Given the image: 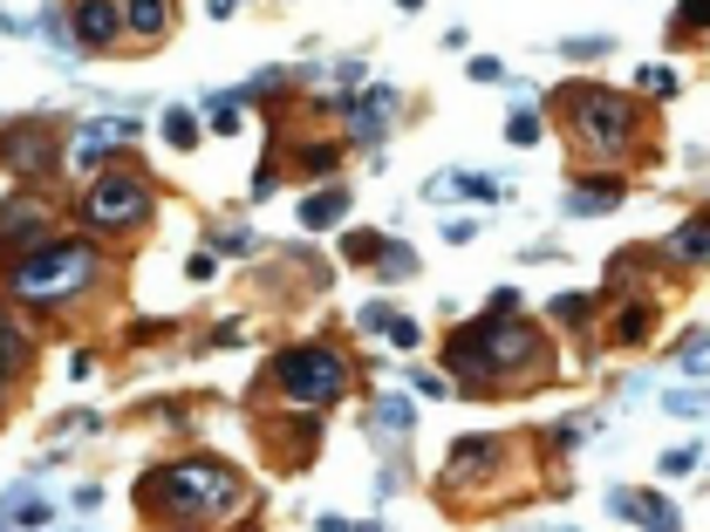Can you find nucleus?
I'll return each instance as SVG.
<instances>
[{"mask_svg": "<svg viewBox=\"0 0 710 532\" xmlns=\"http://www.w3.org/2000/svg\"><path fill=\"white\" fill-rule=\"evenodd\" d=\"M561 212L567 219H608V212H622V178H567Z\"/></svg>", "mask_w": 710, "mask_h": 532, "instance_id": "f3484780", "label": "nucleus"}, {"mask_svg": "<svg viewBox=\"0 0 710 532\" xmlns=\"http://www.w3.org/2000/svg\"><path fill=\"white\" fill-rule=\"evenodd\" d=\"M62 14H69V41L83 55H130L124 49V0H62Z\"/></svg>", "mask_w": 710, "mask_h": 532, "instance_id": "9d476101", "label": "nucleus"}, {"mask_svg": "<svg viewBox=\"0 0 710 532\" xmlns=\"http://www.w3.org/2000/svg\"><path fill=\"white\" fill-rule=\"evenodd\" d=\"M608 512L643 525V532H683V512L662 499V491H608Z\"/></svg>", "mask_w": 710, "mask_h": 532, "instance_id": "4468645a", "label": "nucleus"}, {"mask_svg": "<svg viewBox=\"0 0 710 532\" xmlns=\"http://www.w3.org/2000/svg\"><path fill=\"white\" fill-rule=\"evenodd\" d=\"M342 212H348V191H342V185H328V191H307V198H301V226H307V232H328V226H342Z\"/></svg>", "mask_w": 710, "mask_h": 532, "instance_id": "4be33fe9", "label": "nucleus"}, {"mask_svg": "<svg viewBox=\"0 0 710 532\" xmlns=\"http://www.w3.org/2000/svg\"><path fill=\"white\" fill-rule=\"evenodd\" d=\"M445 505H499L512 484V437H458L445 450Z\"/></svg>", "mask_w": 710, "mask_h": 532, "instance_id": "0eeeda50", "label": "nucleus"}, {"mask_svg": "<svg viewBox=\"0 0 710 532\" xmlns=\"http://www.w3.org/2000/svg\"><path fill=\"white\" fill-rule=\"evenodd\" d=\"M314 532H355L348 519H322V525H314Z\"/></svg>", "mask_w": 710, "mask_h": 532, "instance_id": "a18cd8bd", "label": "nucleus"}, {"mask_svg": "<svg viewBox=\"0 0 710 532\" xmlns=\"http://www.w3.org/2000/svg\"><path fill=\"white\" fill-rule=\"evenodd\" d=\"M96 280H103L96 239H49V246H34L28 260H14L8 273H0V286H8L14 301H28V307L83 301V294H96Z\"/></svg>", "mask_w": 710, "mask_h": 532, "instance_id": "20e7f679", "label": "nucleus"}, {"mask_svg": "<svg viewBox=\"0 0 710 532\" xmlns=\"http://www.w3.org/2000/svg\"><path fill=\"white\" fill-rule=\"evenodd\" d=\"M636 90L643 96H677V75L669 69H636Z\"/></svg>", "mask_w": 710, "mask_h": 532, "instance_id": "e433bc0d", "label": "nucleus"}, {"mask_svg": "<svg viewBox=\"0 0 710 532\" xmlns=\"http://www.w3.org/2000/svg\"><path fill=\"white\" fill-rule=\"evenodd\" d=\"M49 239H55V205L49 198H34V191L0 198V273L14 260H28L34 246H49Z\"/></svg>", "mask_w": 710, "mask_h": 532, "instance_id": "6e6552de", "label": "nucleus"}, {"mask_svg": "<svg viewBox=\"0 0 710 532\" xmlns=\"http://www.w3.org/2000/svg\"><path fill=\"white\" fill-rule=\"evenodd\" d=\"M554 532H581V525H554Z\"/></svg>", "mask_w": 710, "mask_h": 532, "instance_id": "09e8293b", "label": "nucleus"}, {"mask_svg": "<svg viewBox=\"0 0 710 532\" xmlns=\"http://www.w3.org/2000/svg\"><path fill=\"white\" fill-rule=\"evenodd\" d=\"M485 307H492V314H520V286H499V294H492Z\"/></svg>", "mask_w": 710, "mask_h": 532, "instance_id": "c03bdc74", "label": "nucleus"}, {"mask_svg": "<svg viewBox=\"0 0 710 532\" xmlns=\"http://www.w3.org/2000/svg\"><path fill=\"white\" fill-rule=\"evenodd\" d=\"M677 376H710V327L677 342Z\"/></svg>", "mask_w": 710, "mask_h": 532, "instance_id": "c756f323", "label": "nucleus"}, {"mask_svg": "<svg viewBox=\"0 0 710 532\" xmlns=\"http://www.w3.org/2000/svg\"><path fill=\"white\" fill-rule=\"evenodd\" d=\"M369 273H376L383 286L417 280V246H404V239H383V246H376V260H369Z\"/></svg>", "mask_w": 710, "mask_h": 532, "instance_id": "5701e85b", "label": "nucleus"}, {"mask_svg": "<svg viewBox=\"0 0 710 532\" xmlns=\"http://www.w3.org/2000/svg\"><path fill=\"white\" fill-rule=\"evenodd\" d=\"M690 34H710V0H677V14H669V41H690Z\"/></svg>", "mask_w": 710, "mask_h": 532, "instance_id": "cd10ccee", "label": "nucleus"}, {"mask_svg": "<svg viewBox=\"0 0 710 532\" xmlns=\"http://www.w3.org/2000/svg\"><path fill=\"white\" fill-rule=\"evenodd\" d=\"M0 164L21 171V178H42V171L62 164V144H55L49 123H8V131H0Z\"/></svg>", "mask_w": 710, "mask_h": 532, "instance_id": "ddd939ff", "label": "nucleus"}, {"mask_svg": "<svg viewBox=\"0 0 710 532\" xmlns=\"http://www.w3.org/2000/svg\"><path fill=\"white\" fill-rule=\"evenodd\" d=\"M656 321H662L656 294H628V301H615V314H608V342H615V348H649V342H656Z\"/></svg>", "mask_w": 710, "mask_h": 532, "instance_id": "2eb2a0df", "label": "nucleus"}, {"mask_svg": "<svg viewBox=\"0 0 710 532\" xmlns=\"http://www.w3.org/2000/svg\"><path fill=\"white\" fill-rule=\"evenodd\" d=\"M348 376H355V362L342 355V342H294L267 362L253 403H288V409H314L322 417L328 403L348 396Z\"/></svg>", "mask_w": 710, "mask_h": 532, "instance_id": "39448f33", "label": "nucleus"}, {"mask_svg": "<svg viewBox=\"0 0 710 532\" xmlns=\"http://www.w3.org/2000/svg\"><path fill=\"white\" fill-rule=\"evenodd\" d=\"M185 273H191V280H199V286H206V280L219 273V260H212V253H191V260H185Z\"/></svg>", "mask_w": 710, "mask_h": 532, "instance_id": "79ce46f5", "label": "nucleus"}, {"mask_svg": "<svg viewBox=\"0 0 710 532\" xmlns=\"http://www.w3.org/2000/svg\"><path fill=\"white\" fill-rule=\"evenodd\" d=\"M410 383H417V396H430V403L451 396V376H417V368H410Z\"/></svg>", "mask_w": 710, "mask_h": 532, "instance_id": "58836bf2", "label": "nucleus"}, {"mask_svg": "<svg viewBox=\"0 0 710 532\" xmlns=\"http://www.w3.org/2000/svg\"><path fill=\"white\" fill-rule=\"evenodd\" d=\"M540 137H546L540 109H512V116H505V144H520V150H526V144H540Z\"/></svg>", "mask_w": 710, "mask_h": 532, "instance_id": "473e14b6", "label": "nucleus"}, {"mask_svg": "<svg viewBox=\"0 0 710 532\" xmlns=\"http://www.w3.org/2000/svg\"><path fill=\"white\" fill-rule=\"evenodd\" d=\"M546 103H554L567 150H581L587 164H656V131L636 96L608 90V82H567Z\"/></svg>", "mask_w": 710, "mask_h": 532, "instance_id": "7ed1b4c3", "label": "nucleus"}, {"mask_svg": "<svg viewBox=\"0 0 710 532\" xmlns=\"http://www.w3.org/2000/svg\"><path fill=\"white\" fill-rule=\"evenodd\" d=\"M369 430H376V444H383V450H397V444L417 430V409H410V396H383V403L369 409Z\"/></svg>", "mask_w": 710, "mask_h": 532, "instance_id": "412c9836", "label": "nucleus"}, {"mask_svg": "<svg viewBox=\"0 0 710 532\" xmlns=\"http://www.w3.org/2000/svg\"><path fill=\"white\" fill-rule=\"evenodd\" d=\"M150 212H157V191H150L144 171H130V164H116V171L90 178L83 198H75V219H83L90 239H130V232L150 226Z\"/></svg>", "mask_w": 710, "mask_h": 532, "instance_id": "423d86ee", "label": "nucleus"}, {"mask_svg": "<svg viewBox=\"0 0 710 532\" xmlns=\"http://www.w3.org/2000/svg\"><path fill=\"white\" fill-rule=\"evenodd\" d=\"M137 137H144V123H137V116H96V123H83V131L69 137L62 164H69V171L103 178V171H109V157H130V144H137Z\"/></svg>", "mask_w": 710, "mask_h": 532, "instance_id": "1a4fd4ad", "label": "nucleus"}, {"mask_svg": "<svg viewBox=\"0 0 710 532\" xmlns=\"http://www.w3.org/2000/svg\"><path fill=\"white\" fill-rule=\"evenodd\" d=\"M697 465H703V450H697V444H677V450H662V458H656V471H662V478H683V471H697Z\"/></svg>", "mask_w": 710, "mask_h": 532, "instance_id": "72a5a7b5", "label": "nucleus"}, {"mask_svg": "<svg viewBox=\"0 0 710 532\" xmlns=\"http://www.w3.org/2000/svg\"><path fill=\"white\" fill-rule=\"evenodd\" d=\"M137 512L157 532H219V525L253 512V484H247V471H232L226 458L191 450V458L150 465L137 478Z\"/></svg>", "mask_w": 710, "mask_h": 532, "instance_id": "f03ea898", "label": "nucleus"}, {"mask_svg": "<svg viewBox=\"0 0 710 532\" xmlns=\"http://www.w3.org/2000/svg\"><path fill=\"white\" fill-rule=\"evenodd\" d=\"M561 55L567 62H602V55H615V34H567Z\"/></svg>", "mask_w": 710, "mask_h": 532, "instance_id": "7c9ffc66", "label": "nucleus"}, {"mask_svg": "<svg viewBox=\"0 0 710 532\" xmlns=\"http://www.w3.org/2000/svg\"><path fill=\"white\" fill-rule=\"evenodd\" d=\"M662 409H669V417H710V389H662Z\"/></svg>", "mask_w": 710, "mask_h": 532, "instance_id": "2f4dec72", "label": "nucleus"}, {"mask_svg": "<svg viewBox=\"0 0 710 532\" xmlns=\"http://www.w3.org/2000/svg\"><path fill=\"white\" fill-rule=\"evenodd\" d=\"M649 253H656V260H669V267H703V273H710V212L683 219L669 239H656Z\"/></svg>", "mask_w": 710, "mask_h": 532, "instance_id": "a211bd4d", "label": "nucleus"}, {"mask_svg": "<svg viewBox=\"0 0 710 532\" xmlns=\"http://www.w3.org/2000/svg\"><path fill=\"white\" fill-rule=\"evenodd\" d=\"M389 321H397V307H383V301L355 307V327H363V335H389Z\"/></svg>", "mask_w": 710, "mask_h": 532, "instance_id": "c9c22d12", "label": "nucleus"}, {"mask_svg": "<svg viewBox=\"0 0 710 532\" xmlns=\"http://www.w3.org/2000/svg\"><path fill=\"white\" fill-rule=\"evenodd\" d=\"M397 8H404V14H417V8H424V0H397Z\"/></svg>", "mask_w": 710, "mask_h": 532, "instance_id": "49530a36", "label": "nucleus"}, {"mask_svg": "<svg viewBox=\"0 0 710 532\" xmlns=\"http://www.w3.org/2000/svg\"><path fill=\"white\" fill-rule=\"evenodd\" d=\"M219 246H226V253H253V246H260V239H253L247 226H226V232H219Z\"/></svg>", "mask_w": 710, "mask_h": 532, "instance_id": "ea45409f", "label": "nucleus"}, {"mask_svg": "<svg viewBox=\"0 0 710 532\" xmlns=\"http://www.w3.org/2000/svg\"><path fill=\"white\" fill-rule=\"evenodd\" d=\"M28 362H34V342H28V327L8 314V301H0V409L14 403L21 376H28Z\"/></svg>", "mask_w": 710, "mask_h": 532, "instance_id": "dca6fc26", "label": "nucleus"}, {"mask_svg": "<svg viewBox=\"0 0 710 532\" xmlns=\"http://www.w3.org/2000/svg\"><path fill=\"white\" fill-rule=\"evenodd\" d=\"M445 376H451V396H526V389H546L561 376V355L546 342L540 321H512V314H479L451 327L445 342Z\"/></svg>", "mask_w": 710, "mask_h": 532, "instance_id": "f257e3e1", "label": "nucleus"}, {"mask_svg": "<svg viewBox=\"0 0 710 532\" xmlns=\"http://www.w3.org/2000/svg\"><path fill=\"white\" fill-rule=\"evenodd\" d=\"M458 191H464V198H485V205L499 198L492 178H464V171H438V178H430V198H458Z\"/></svg>", "mask_w": 710, "mask_h": 532, "instance_id": "393cba45", "label": "nucleus"}, {"mask_svg": "<svg viewBox=\"0 0 710 532\" xmlns=\"http://www.w3.org/2000/svg\"><path fill=\"white\" fill-rule=\"evenodd\" d=\"M199 137H206L199 116H191L185 103H171V109H165V144H171V150H199Z\"/></svg>", "mask_w": 710, "mask_h": 532, "instance_id": "bb28decb", "label": "nucleus"}, {"mask_svg": "<svg viewBox=\"0 0 710 532\" xmlns=\"http://www.w3.org/2000/svg\"><path fill=\"white\" fill-rule=\"evenodd\" d=\"M595 430H602L595 409H581V417H561V424H546V450H554V458H561V450H581Z\"/></svg>", "mask_w": 710, "mask_h": 532, "instance_id": "b1692460", "label": "nucleus"}, {"mask_svg": "<svg viewBox=\"0 0 710 532\" xmlns=\"http://www.w3.org/2000/svg\"><path fill=\"white\" fill-rule=\"evenodd\" d=\"M328 109L342 116V137L348 144H383V131L397 123L404 96L397 90H348V96H328Z\"/></svg>", "mask_w": 710, "mask_h": 532, "instance_id": "f8f14e48", "label": "nucleus"}, {"mask_svg": "<svg viewBox=\"0 0 710 532\" xmlns=\"http://www.w3.org/2000/svg\"><path fill=\"white\" fill-rule=\"evenodd\" d=\"M273 157H288L294 178H335L342 171V137H301L294 150H273Z\"/></svg>", "mask_w": 710, "mask_h": 532, "instance_id": "6ab92c4d", "label": "nucleus"}, {"mask_svg": "<svg viewBox=\"0 0 710 532\" xmlns=\"http://www.w3.org/2000/svg\"><path fill=\"white\" fill-rule=\"evenodd\" d=\"M383 342H397V348H417V342H424V327H417L410 314H397V321H389V335H383Z\"/></svg>", "mask_w": 710, "mask_h": 532, "instance_id": "4c0bfd02", "label": "nucleus"}, {"mask_svg": "<svg viewBox=\"0 0 710 532\" xmlns=\"http://www.w3.org/2000/svg\"><path fill=\"white\" fill-rule=\"evenodd\" d=\"M376 246H383V232H342V253H348L355 267H369V260H376Z\"/></svg>", "mask_w": 710, "mask_h": 532, "instance_id": "f704fd0d", "label": "nucleus"}, {"mask_svg": "<svg viewBox=\"0 0 710 532\" xmlns=\"http://www.w3.org/2000/svg\"><path fill=\"white\" fill-rule=\"evenodd\" d=\"M546 314H554L561 327H587V321H595V294H554Z\"/></svg>", "mask_w": 710, "mask_h": 532, "instance_id": "c85d7f7f", "label": "nucleus"}, {"mask_svg": "<svg viewBox=\"0 0 710 532\" xmlns=\"http://www.w3.org/2000/svg\"><path fill=\"white\" fill-rule=\"evenodd\" d=\"M0 505H8V519H14V525H49V499H42V491H28V484H14Z\"/></svg>", "mask_w": 710, "mask_h": 532, "instance_id": "a878e982", "label": "nucleus"}, {"mask_svg": "<svg viewBox=\"0 0 710 532\" xmlns=\"http://www.w3.org/2000/svg\"><path fill=\"white\" fill-rule=\"evenodd\" d=\"M212 14H232V0H212Z\"/></svg>", "mask_w": 710, "mask_h": 532, "instance_id": "de8ad7c7", "label": "nucleus"}, {"mask_svg": "<svg viewBox=\"0 0 710 532\" xmlns=\"http://www.w3.org/2000/svg\"><path fill=\"white\" fill-rule=\"evenodd\" d=\"M212 131L232 137V131H240V109H232V103H212Z\"/></svg>", "mask_w": 710, "mask_h": 532, "instance_id": "a19ab883", "label": "nucleus"}, {"mask_svg": "<svg viewBox=\"0 0 710 532\" xmlns=\"http://www.w3.org/2000/svg\"><path fill=\"white\" fill-rule=\"evenodd\" d=\"M445 239L464 246V239H479V219H445Z\"/></svg>", "mask_w": 710, "mask_h": 532, "instance_id": "37998d69", "label": "nucleus"}, {"mask_svg": "<svg viewBox=\"0 0 710 532\" xmlns=\"http://www.w3.org/2000/svg\"><path fill=\"white\" fill-rule=\"evenodd\" d=\"M178 21V0H124V34L130 41H165Z\"/></svg>", "mask_w": 710, "mask_h": 532, "instance_id": "aec40b11", "label": "nucleus"}, {"mask_svg": "<svg viewBox=\"0 0 710 532\" xmlns=\"http://www.w3.org/2000/svg\"><path fill=\"white\" fill-rule=\"evenodd\" d=\"M260 444H267L273 471H301V465H314V450H322V417H314V409L260 417Z\"/></svg>", "mask_w": 710, "mask_h": 532, "instance_id": "9b49d317", "label": "nucleus"}]
</instances>
